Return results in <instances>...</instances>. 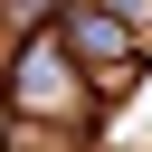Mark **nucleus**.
Wrapping results in <instances>:
<instances>
[{"instance_id": "2", "label": "nucleus", "mask_w": 152, "mask_h": 152, "mask_svg": "<svg viewBox=\"0 0 152 152\" xmlns=\"http://www.w3.org/2000/svg\"><path fill=\"white\" fill-rule=\"evenodd\" d=\"M57 76H66V66H57V48L38 38V48L19 57V86H10V104H19V114H76V86H57Z\"/></svg>"}, {"instance_id": "3", "label": "nucleus", "mask_w": 152, "mask_h": 152, "mask_svg": "<svg viewBox=\"0 0 152 152\" xmlns=\"http://www.w3.org/2000/svg\"><path fill=\"white\" fill-rule=\"evenodd\" d=\"M86 10H104V19H124L133 38H152V0H86Z\"/></svg>"}, {"instance_id": "1", "label": "nucleus", "mask_w": 152, "mask_h": 152, "mask_svg": "<svg viewBox=\"0 0 152 152\" xmlns=\"http://www.w3.org/2000/svg\"><path fill=\"white\" fill-rule=\"evenodd\" d=\"M57 48H76L86 66H104L95 86H104V95H124V57H133L142 38H133L124 19H104V10H86V0H76V10H66V28H57Z\"/></svg>"}]
</instances>
